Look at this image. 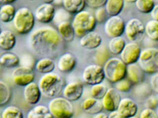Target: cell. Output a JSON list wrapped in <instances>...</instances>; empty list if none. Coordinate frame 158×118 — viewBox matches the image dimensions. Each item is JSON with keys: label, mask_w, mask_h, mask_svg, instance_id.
Returning <instances> with one entry per match:
<instances>
[{"label": "cell", "mask_w": 158, "mask_h": 118, "mask_svg": "<svg viewBox=\"0 0 158 118\" xmlns=\"http://www.w3.org/2000/svg\"><path fill=\"white\" fill-rule=\"evenodd\" d=\"M28 41L31 48L36 53L48 58L57 51L62 42V38L55 29L45 27L31 33Z\"/></svg>", "instance_id": "1"}, {"label": "cell", "mask_w": 158, "mask_h": 118, "mask_svg": "<svg viewBox=\"0 0 158 118\" xmlns=\"http://www.w3.org/2000/svg\"><path fill=\"white\" fill-rule=\"evenodd\" d=\"M38 86L41 93L49 98L59 97L65 87V80L56 73L44 74L39 80Z\"/></svg>", "instance_id": "2"}, {"label": "cell", "mask_w": 158, "mask_h": 118, "mask_svg": "<svg viewBox=\"0 0 158 118\" xmlns=\"http://www.w3.org/2000/svg\"><path fill=\"white\" fill-rule=\"evenodd\" d=\"M75 36L78 37H83L88 33L92 32L97 25V21L94 15L88 11H81L75 14L72 22Z\"/></svg>", "instance_id": "3"}, {"label": "cell", "mask_w": 158, "mask_h": 118, "mask_svg": "<svg viewBox=\"0 0 158 118\" xmlns=\"http://www.w3.org/2000/svg\"><path fill=\"white\" fill-rule=\"evenodd\" d=\"M35 24L34 14L27 7H21L16 11L13 20L14 28L19 34H27L31 32Z\"/></svg>", "instance_id": "4"}, {"label": "cell", "mask_w": 158, "mask_h": 118, "mask_svg": "<svg viewBox=\"0 0 158 118\" xmlns=\"http://www.w3.org/2000/svg\"><path fill=\"white\" fill-rule=\"evenodd\" d=\"M105 79L112 83H116L126 78L127 75V65L118 58H112L103 66Z\"/></svg>", "instance_id": "5"}, {"label": "cell", "mask_w": 158, "mask_h": 118, "mask_svg": "<svg viewBox=\"0 0 158 118\" xmlns=\"http://www.w3.org/2000/svg\"><path fill=\"white\" fill-rule=\"evenodd\" d=\"M48 108L54 118H72L74 116L72 102L64 97L52 98L49 101Z\"/></svg>", "instance_id": "6"}, {"label": "cell", "mask_w": 158, "mask_h": 118, "mask_svg": "<svg viewBox=\"0 0 158 118\" xmlns=\"http://www.w3.org/2000/svg\"><path fill=\"white\" fill-rule=\"evenodd\" d=\"M138 65L146 73L154 74L158 72V49L146 48L141 50Z\"/></svg>", "instance_id": "7"}, {"label": "cell", "mask_w": 158, "mask_h": 118, "mask_svg": "<svg viewBox=\"0 0 158 118\" xmlns=\"http://www.w3.org/2000/svg\"><path fill=\"white\" fill-rule=\"evenodd\" d=\"M125 34L131 42L141 41L145 34V26L138 18H131L126 24Z\"/></svg>", "instance_id": "8"}, {"label": "cell", "mask_w": 158, "mask_h": 118, "mask_svg": "<svg viewBox=\"0 0 158 118\" xmlns=\"http://www.w3.org/2000/svg\"><path fill=\"white\" fill-rule=\"evenodd\" d=\"M82 79L86 84L90 86L100 84L105 80L103 68L98 65H90L84 69Z\"/></svg>", "instance_id": "9"}, {"label": "cell", "mask_w": 158, "mask_h": 118, "mask_svg": "<svg viewBox=\"0 0 158 118\" xmlns=\"http://www.w3.org/2000/svg\"><path fill=\"white\" fill-rule=\"evenodd\" d=\"M126 23L120 16L110 17L106 20L104 25V31L110 38L122 37L125 33Z\"/></svg>", "instance_id": "10"}, {"label": "cell", "mask_w": 158, "mask_h": 118, "mask_svg": "<svg viewBox=\"0 0 158 118\" xmlns=\"http://www.w3.org/2000/svg\"><path fill=\"white\" fill-rule=\"evenodd\" d=\"M141 49L136 42H128L126 43V46L120 54V59L126 65L136 64L141 55Z\"/></svg>", "instance_id": "11"}, {"label": "cell", "mask_w": 158, "mask_h": 118, "mask_svg": "<svg viewBox=\"0 0 158 118\" xmlns=\"http://www.w3.org/2000/svg\"><path fill=\"white\" fill-rule=\"evenodd\" d=\"M12 80L15 85L19 86H24L33 83L34 80V73L33 70L24 67H19L12 72Z\"/></svg>", "instance_id": "12"}, {"label": "cell", "mask_w": 158, "mask_h": 118, "mask_svg": "<svg viewBox=\"0 0 158 118\" xmlns=\"http://www.w3.org/2000/svg\"><path fill=\"white\" fill-rule=\"evenodd\" d=\"M34 17L37 21L43 24H49L54 20L56 9L51 2L43 3L34 11Z\"/></svg>", "instance_id": "13"}, {"label": "cell", "mask_w": 158, "mask_h": 118, "mask_svg": "<svg viewBox=\"0 0 158 118\" xmlns=\"http://www.w3.org/2000/svg\"><path fill=\"white\" fill-rule=\"evenodd\" d=\"M121 95L115 88H110L105 94L104 97L102 98V104L103 109L106 111H117V108L121 101Z\"/></svg>", "instance_id": "14"}, {"label": "cell", "mask_w": 158, "mask_h": 118, "mask_svg": "<svg viewBox=\"0 0 158 118\" xmlns=\"http://www.w3.org/2000/svg\"><path fill=\"white\" fill-rule=\"evenodd\" d=\"M138 107L135 101L130 98H122L120 101L117 111L123 118L135 117L138 113Z\"/></svg>", "instance_id": "15"}, {"label": "cell", "mask_w": 158, "mask_h": 118, "mask_svg": "<svg viewBox=\"0 0 158 118\" xmlns=\"http://www.w3.org/2000/svg\"><path fill=\"white\" fill-rule=\"evenodd\" d=\"M84 87L80 82H72L66 84L62 91L63 97L70 101H76L81 98Z\"/></svg>", "instance_id": "16"}, {"label": "cell", "mask_w": 158, "mask_h": 118, "mask_svg": "<svg viewBox=\"0 0 158 118\" xmlns=\"http://www.w3.org/2000/svg\"><path fill=\"white\" fill-rule=\"evenodd\" d=\"M40 89L38 84L33 82L26 86L24 88V98L26 102L31 105H34L39 102L41 98Z\"/></svg>", "instance_id": "17"}, {"label": "cell", "mask_w": 158, "mask_h": 118, "mask_svg": "<svg viewBox=\"0 0 158 118\" xmlns=\"http://www.w3.org/2000/svg\"><path fill=\"white\" fill-rule=\"evenodd\" d=\"M101 43V36L94 31L88 33L80 39L81 46L86 49H98Z\"/></svg>", "instance_id": "18"}, {"label": "cell", "mask_w": 158, "mask_h": 118, "mask_svg": "<svg viewBox=\"0 0 158 118\" xmlns=\"http://www.w3.org/2000/svg\"><path fill=\"white\" fill-rule=\"evenodd\" d=\"M76 58L70 52L61 55L57 61V68L59 70L63 73H68L74 70L76 66Z\"/></svg>", "instance_id": "19"}, {"label": "cell", "mask_w": 158, "mask_h": 118, "mask_svg": "<svg viewBox=\"0 0 158 118\" xmlns=\"http://www.w3.org/2000/svg\"><path fill=\"white\" fill-rule=\"evenodd\" d=\"M81 108L85 113L94 115L101 112L103 109L102 101L92 97H89L84 100L81 104Z\"/></svg>", "instance_id": "20"}, {"label": "cell", "mask_w": 158, "mask_h": 118, "mask_svg": "<svg viewBox=\"0 0 158 118\" xmlns=\"http://www.w3.org/2000/svg\"><path fill=\"white\" fill-rule=\"evenodd\" d=\"M144 72L141 70L139 65L137 64L127 66V75L128 80L132 83V85H138L142 83L144 77Z\"/></svg>", "instance_id": "21"}, {"label": "cell", "mask_w": 158, "mask_h": 118, "mask_svg": "<svg viewBox=\"0 0 158 118\" xmlns=\"http://www.w3.org/2000/svg\"><path fill=\"white\" fill-rule=\"evenodd\" d=\"M16 37L14 33L9 30H5L0 33V48L2 50L9 51L15 47Z\"/></svg>", "instance_id": "22"}, {"label": "cell", "mask_w": 158, "mask_h": 118, "mask_svg": "<svg viewBox=\"0 0 158 118\" xmlns=\"http://www.w3.org/2000/svg\"><path fill=\"white\" fill-rule=\"evenodd\" d=\"M57 30L61 38L66 42H72L75 38V31L72 23L69 21H64L57 25Z\"/></svg>", "instance_id": "23"}, {"label": "cell", "mask_w": 158, "mask_h": 118, "mask_svg": "<svg viewBox=\"0 0 158 118\" xmlns=\"http://www.w3.org/2000/svg\"><path fill=\"white\" fill-rule=\"evenodd\" d=\"M62 6L69 14H77L84 11L86 2L85 0H63Z\"/></svg>", "instance_id": "24"}, {"label": "cell", "mask_w": 158, "mask_h": 118, "mask_svg": "<svg viewBox=\"0 0 158 118\" xmlns=\"http://www.w3.org/2000/svg\"><path fill=\"white\" fill-rule=\"evenodd\" d=\"M123 0H106L105 5V10L110 17L118 16L124 8Z\"/></svg>", "instance_id": "25"}, {"label": "cell", "mask_w": 158, "mask_h": 118, "mask_svg": "<svg viewBox=\"0 0 158 118\" xmlns=\"http://www.w3.org/2000/svg\"><path fill=\"white\" fill-rule=\"evenodd\" d=\"M55 61L50 58H43L37 62L35 69L39 73L43 74L52 73L55 70Z\"/></svg>", "instance_id": "26"}, {"label": "cell", "mask_w": 158, "mask_h": 118, "mask_svg": "<svg viewBox=\"0 0 158 118\" xmlns=\"http://www.w3.org/2000/svg\"><path fill=\"white\" fill-rule=\"evenodd\" d=\"M0 65L5 68H15L20 65V58L13 52H6L0 56Z\"/></svg>", "instance_id": "27"}, {"label": "cell", "mask_w": 158, "mask_h": 118, "mask_svg": "<svg viewBox=\"0 0 158 118\" xmlns=\"http://www.w3.org/2000/svg\"><path fill=\"white\" fill-rule=\"evenodd\" d=\"M27 118H54L46 105H37L27 113Z\"/></svg>", "instance_id": "28"}, {"label": "cell", "mask_w": 158, "mask_h": 118, "mask_svg": "<svg viewBox=\"0 0 158 118\" xmlns=\"http://www.w3.org/2000/svg\"><path fill=\"white\" fill-rule=\"evenodd\" d=\"M16 14V9L12 4L2 5L0 8V21L2 23L13 21Z\"/></svg>", "instance_id": "29"}, {"label": "cell", "mask_w": 158, "mask_h": 118, "mask_svg": "<svg viewBox=\"0 0 158 118\" xmlns=\"http://www.w3.org/2000/svg\"><path fill=\"white\" fill-rule=\"evenodd\" d=\"M126 45V40L122 37L112 38L108 43V49L110 53L120 55Z\"/></svg>", "instance_id": "30"}, {"label": "cell", "mask_w": 158, "mask_h": 118, "mask_svg": "<svg viewBox=\"0 0 158 118\" xmlns=\"http://www.w3.org/2000/svg\"><path fill=\"white\" fill-rule=\"evenodd\" d=\"M110 52L109 49L105 46H100L95 52L94 60L98 63L97 65L102 66L107 62V61L110 58Z\"/></svg>", "instance_id": "31"}, {"label": "cell", "mask_w": 158, "mask_h": 118, "mask_svg": "<svg viewBox=\"0 0 158 118\" xmlns=\"http://www.w3.org/2000/svg\"><path fill=\"white\" fill-rule=\"evenodd\" d=\"M145 33L151 40L158 41V21H148L145 25Z\"/></svg>", "instance_id": "32"}, {"label": "cell", "mask_w": 158, "mask_h": 118, "mask_svg": "<svg viewBox=\"0 0 158 118\" xmlns=\"http://www.w3.org/2000/svg\"><path fill=\"white\" fill-rule=\"evenodd\" d=\"M11 97V93L9 86L4 81L0 80V107L7 104Z\"/></svg>", "instance_id": "33"}, {"label": "cell", "mask_w": 158, "mask_h": 118, "mask_svg": "<svg viewBox=\"0 0 158 118\" xmlns=\"http://www.w3.org/2000/svg\"><path fill=\"white\" fill-rule=\"evenodd\" d=\"M2 118H24L22 111L15 106H8L3 110Z\"/></svg>", "instance_id": "34"}, {"label": "cell", "mask_w": 158, "mask_h": 118, "mask_svg": "<svg viewBox=\"0 0 158 118\" xmlns=\"http://www.w3.org/2000/svg\"><path fill=\"white\" fill-rule=\"evenodd\" d=\"M135 4L138 11L144 14H150L155 6L153 0H137Z\"/></svg>", "instance_id": "35"}, {"label": "cell", "mask_w": 158, "mask_h": 118, "mask_svg": "<svg viewBox=\"0 0 158 118\" xmlns=\"http://www.w3.org/2000/svg\"><path fill=\"white\" fill-rule=\"evenodd\" d=\"M107 89L108 88L103 83L94 85V86H92L91 88H90V96L92 98L100 100L104 97L105 94L107 92Z\"/></svg>", "instance_id": "36"}, {"label": "cell", "mask_w": 158, "mask_h": 118, "mask_svg": "<svg viewBox=\"0 0 158 118\" xmlns=\"http://www.w3.org/2000/svg\"><path fill=\"white\" fill-rule=\"evenodd\" d=\"M36 64H37V62H36L34 57L30 54H24L20 58L21 67H24V68L34 70V68L36 66Z\"/></svg>", "instance_id": "37"}, {"label": "cell", "mask_w": 158, "mask_h": 118, "mask_svg": "<svg viewBox=\"0 0 158 118\" xmlns=\"http://www.w3.org/2000/svg\"><path fill=\"white\" fill-rule=\"evenodd\" d=\"M115 84V88L118 92H128L132 87V83L126 79H123Z\"/></svg>", "instance_id": "38"}, {"label": "cell", "mask_w": 158, "mask_h": 118, "mask_svg": "<svg viewBox=\"0 0 158 118\" xmlns=\"http://www.w3.org/2000/svg\"><path fill=\"white\" fill-rule=\"evenodd\" d=\"M151 86H148V84H143L140 83L139 86H138L135 89V93L138 96L141 97H147V96H151Z\"/></svg>", "instance_id": "39"}, {"label": "cell", "mask_w": 158, "mask_h": 118, "mask_svg": "<svg viewBox=\"0 0 158 118\" xmlns=\"http://www.w3.org/2000/svg\"><path fill=\"white\" fill-rule=\"evenodd\" d=\"M106 16H107V13L103 7L97 9L95 11L94 17L98 23H103L104 21H106V20H107Z\"/></svg>", "instance_id": "40"}, {"label": "cell", "mask_w": 158, "mask_h": 118, "mask_svg": "<svg viewBox=\"0 0 158 118\" xmlns=\"http://www.w3.org/2000/svg\"><path fill=\"white\" fill-rule=\"evenodd\" d=\"M145 107L149 109H156L158 107V98L153 95L148 96L145 101Z\"/></svg>", "instance_id": "41"}, {"label": "cell", "mask_w": 158, "mask_h": 118, "mask_svg": "<svg viewBox=\"0 0 158 118\" xmlns=\"http://www.w3.org/2000/svg\"><path fill=\"white\" fill-rule=\"evenodd\" d=\"M86 5L92 9H98L103 8L106 5V0H87L85 1Z\"/></svg>", "instance_id": "42"}, {"label": "cell", "mask_w": 158, "mask_h": 118, "mask_svg": "<svg viewBox=\"0 0 158 118\" xmlns=\"http://www.w3.org/2000/svg\"><path fill=\"white\" fill-rule=\"evenodd\" d=\"M140 118H158L157 111L154 110L145 108L140 114Z\"/></svg>", "instance_id": "43"}, {"label": "cell", "mask_w": 158, "mask_h": 118, "mask_svg": "<svg viewBox=\"0 0 158 118\" xmlns=\"http://www.w3.org/2000/svg\"><path fill=\"white\" fill-rule=\"evenodd\" d=\"M150 85L151 89L158 93V72L152 74L151 77L150 78Z\"/></svg>", "instance_id": "44"}, {"label": "cell", "mask_w": 158, "mask_h": 118, "mask_svg": "<svg viewBox=\"0 0 158 118\" xmlns=\"http://www.w3.org/2000/svg\"><path fill=\"white\" fill-rule=\"evenodd\" d=\"M150 14H151V17L153 21H158V4H155L154 9H152V11H151Z\"/></svg>", "instance_id": "45"}, {"label": "cell", "mask_w": 158, "mask_h": 118, "mask_svg": "<svg viewBox=\"0 0 158 118\" xmlns=\"http://www.w3.org/2000/svg\"><path fill=\"white\" fill-rule=\"evenodd\" d=\"M108 118H123V117L118 114L117 111H116L110 112V114L108 115Z\"/></svg>", "instance_id": "46"}, {"label": "cell", "mask_w": 158, "mask_h": 118, "mask_svg": "<svg viewBox=\"0 0 158 118\" xmlns=\"http://www.w3.org/2000/svg\"><path fill=\"white\" fill-rule=\"evenodd\" d=\"M93 118H108V115L106 114H105V113L100 112L98 114H95L94 117Z\"/></svg>", "instance_id": "47"}, {"label": "cell", "mask_w": 158, "mask_h": 118, "mask_svg": "<svg viewBox=\"0 0 158 118\" xmlns=\"http://www.w3.org/2000/svg\"><path fill=\"white\" fill-rule=\"evenodd\" d=\"M15 0H10V1H6V0H3V1H0V2L3 3L4 5H9L11 4V2H14Z\"/></svg>", "instance_id": "48"}, {"label": "cell", "mask_w": 158, "mask_h": 118, "mask_svg": "<svg viewBox=\"0 0 158 118\" xmlns=\"http://www.w3.org/2000/svg\"><path fill=\"white\" fill-rule=\"evenodd\" d=\"M2 30H1V27H0V33H2Z\"/></svg>", "instance_id": "49"}, {"label": "cell", "mask_w": 158, "mask_h": 118, "mask_svg": "<svg viewBox=\"0 0 158 118\" xmlns=\"http://www.w3.org/2000/svg\"><path fill=\"white\" fill-rule=\"evenodd\" d=\"M129 118H138V117H129Z\"/></svg>", "instance_id": "50"}, {"label": "cell", "mask_w": 158, "mask_h": 118, "mask_svg": "<svg viewBox=\"0 0 158 118\" xmlns=\"http://www.w3.org/2000/svg\"><path fill=\"white\" fill-rule=\"evenodd\" d=\"M0 118H2V116L1 115H0Z\"/></svg>", "instance_id": "51"}, {"label": "cell", "mask_w": 158, "mask_h": 118, "mask_svg": "<svg viewBox=\"0 0 158 118\" xmlns=\"http://www.w3.org/2000/svg\"><path fill=\"white\" fill-rule=\"evenodd\" d=\"M157 114H158V111H157Z\"/></svg>", "instance_id": "52"}, {"label": "cell", "mask_w": 158, "mask_h": 118, "mask_svg": "<svg viewBox=\"0 0 158 118\" xmlns=\"http://www.w3.org/2000/svg\"><path fill=\"white\" fill-rule=\"evenodd\" d=\"M0 8H1V6H0Z\"/></svg>", "instance_id": "53"}]
</instances>
